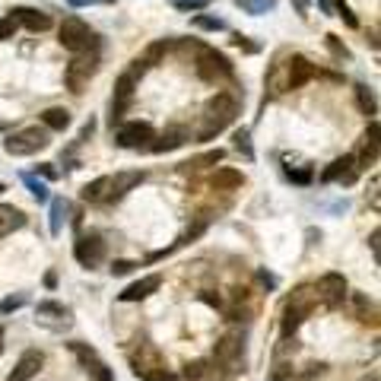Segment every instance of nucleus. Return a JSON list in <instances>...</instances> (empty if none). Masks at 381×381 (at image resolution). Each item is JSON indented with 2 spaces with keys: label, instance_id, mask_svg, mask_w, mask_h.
<instances>
[{
  "label": "nucleus",
  "instance_id": "nucleus-17",
  "mask_svg": "<svg viewBox=\"0 0 381 381\" xmlns=\"http://www.w3.org/2000/svg\"><path fill=\"white\" fill-rule=\"evenodd\" d=\"M314 292L324 296L328 302H340L346 296V277L344 273H324V277L318 280V286H314Z\"/></svg>",
  "mask_w": 381,
  "mask_h": 381
},
{
  "label": "nucleus",
  "instance_id": "nucleus-8",
  "mask_svg": "<svg viewBox=\"0 0 381 381\" xmlns=\"http://www.w3.org/2000/svg\"><path fill=\"white\" fill-rule=\"evenodd\" d=\"M74 257L83 267H99L105 261V242L99 235H80L74 245Z\"/></svg>",
  "mask_w": 381,
  "mask_h": 381
},
{
  "label": "nucleus",
  "instance_id": "nucleus-35",
  "mask_svg": "<svg viewBox=\"0 0 381 381\" xmlns=\"http://www.w3.org/2000/svg\"><path fill=\"white\" fill-rule=\"evenodd\" d=\"M194 26L197 29H207V32H219L223 29V19H213V16H194Z\"/></svg>",
  "mask_w": 381,
  "mask_h": 381
},
{
  "label": "nucleus",
  "instance_id": "nucleus-31",
  "mask_svg": "<svg viewBox=\"0 0 381 381\" xmlns=\"http://www.w3.org/2000/svg\"><path fill=\"white\" fill-rule=\"evenodd\" d=\"M242 7H245L248 13H267V10L277 7V0H242Z\"/></svg>",
  "mask_w": 381,
  "mask_h": 381
},
{
  "label": "nucleus",
  "instance_id": "nucleus-52",
  "mask_svg": "<svg viewBox=\"0 0 381 381\" xmlns=\"http://www.w3.org/2000/svg\"><path fill=\"white\" fill-rule=\"evenodd\" d=\"M0 356H3V328H0Z\"/></svg>",
  "mask_w": 381,
  "mask_h": 381
},
{
  "label": "nucleus",
  "instance_id": "nucleus-27",
  "mask_svg": "<svg viewBox=\"0 0 381 381\" xmlns=\"http://www.w3.org/2000/svg\"><path fill=\"white\" fill-rule=\"evenodd\" d=\"M356 102H359V108H362V115H375V108H378L375 92L369 90V86H362V83L356 86Z\"/></svg>",
  "mask_w": 381,
  "mask_h": 381
},
{
  "label": "nucleus",
  "instance_id": "nucleus-51",
  "mask_svg": "<svg viewBox=\"0 0 381 381\" xmlns=\"http://www.w3.org/2000/svg\"><path fill=\"white\" fill-rule=\"evenodd\" d=\"M261 283H264V286H277V280L270 277V273H261Z\"/></svg>",
  "mask_w": 381,
  "mask_h": 381
},
{
  "label": "nucleus",
  "instance_id": "nucleus-38",
  "mask_svg": "<svg viewBox=\"0 0 381 381\" xmlns=\"http://www.w3.org/2000/svg\"><path fill=\"white\" fill-rule=\"evenodd\" d=\"M270 381H292V366H283V362H280V366L273 369V375H270Z\"/></svg>",
  "mask_w": 381,
  "mask_h": 381
},
{
  "label": "nucleus",
  "instance_id": "nucleus-14",
  "mask_svg": "<svg viewBox=\"0 0 381 381\" xmlns=\"http://www.w3.org/2000/svg\"><path fill=\"white\" fill-rule=\"evenodd\" d=\"M159 286H162V277H159V273H150V277H143V280H137V283L127 286L118 299L121 302H143V299H150Z\"/></svg>",
  "mask_w": 381,
  "mask_h": 381
},
{
  "label": "nucleus",
  "instance_id": "nucleus-28",
  "mask_svg": "<svg viewBox=\"0 0 381 381\" xmlns=\"http://www.w3.org/2000/svg\"><path fill=\"white\" fill-rule=\"evenodd\" d=\"M70 353H74V356L80 359L86 369H90V366L96 369V366H99V356H96V350H92V346H86V344H70Z\"/></svg>",
  "mask_w": 381,
  "mask_h": 381
},
{
  "label": "nucleus",
  "instance_id": "nucleus-10",
  "mask_svg": "<svg viewBox=\"0 0 381 381\" xmlns=\"http://www.w3.org/2000/svg\"><path fill=\"white\" fill-rule=\"evenodd\" d=\"M35 321L38 324H45V328H67L70 324V308L67 305H60V302H38L35 305Z\"/></svg>",
  "mask_w": 381,
  "mask_h": 381
},
{
  "label": "nucleus",
  "instance_id": "nucleus-23",
  "mask_svg": "<svg viewBox=\"0 0 381 381\" xmlns=\"http://www.w3.org/2000/svg\"><path fill=\"white\" fill-rule=\"evenodd\" d=\"M185 140H187V130L172 127V130H165L156 143H150L146 150H153V153H172V150H178V146H185Z\"/></svg>",
  "mask_w": 381,
  "mask_h": 381
},
{
  "label": "nucleus",
  "instance_id": "nucleus-46",
  "mask_svg": "<svg viewBox=\"0 0 381 381\" xmlns=\"http://www.w3.org/2000/svg\"><path fill=\"white\" fill-rule=\"evenodd\" d=\"M378 242H381V232L375 229L372 232V239H369V248H372V254H375V261H378Z\"/></svg>",
  "mask_w": 381,
  "mask_h": 381
},
{
  "label": "nucleus",
  "instance_id": "nucleus-45",
  "mask_svg": "<svg viewBox=\"0 0 381 381\" xmlns=\"http://www.w3.org/2000/svg\"><path fill=\"white\" fill-rule=\"evenodd\" d=\"M292 181H299V185H308L312 181V169H302V172H289Z\"/></svg>",
  "mask_w": 381,
  "mask_h": 381
},
{
  "label": "nucleus",
  "instance_id": "nucleus-25",
  "mask_svg": "<svg viewBox=\"0 0 381 381\" xmlns=\"http://www.w3.org/2000/svg\"><path fill=\"white\" fill-rule=\"evenodd\" d=\"M42 124H45L48 130H67L70 112L67 108H45V112H42Z\"/></svg>",
  "mask_w": 381,
  "mask_h": 381
},
{
  "label": "nucleus",
  "instance_id": "nucleus-41",
  "mask_svg": "<svg viewBox=\"0 0 381 381\" xmlns=\"http://www.w3.org/2000/svg\"><path fill=\"white\" fill-rule=\"evenodd\" d=\"M235 146H239V150L245 153L248 159H251V143H248V130H239V134H235Z\"/></svg>",
  "mask_w": 381,
  "mask_h": 381
},
{
  "label": "nucleus",
  "instance_id": "nucleus-24",
  "mask_svg": "<svg viewBox=\"0 0 381 381\" xmlns=\"http://www.w3.org/2000/svg\"><path fill=\"white\" fill-rule=\"evenodd\" d=\"M143 178H146V172H121V175H115V178H112V197H108V201H121V197H124L130 187L140 185Z\"/></svg>",
  "mask_w": 381,
  "mask_h": 381
},
{
  "label": "nucleus",
  "instance_id": "nucleus-2",
  "mask_svg": "<svg viewBox=\"0 0 381 381\" xmlns=\"http://www.w3.org/2000/svg\"><path fill=\"white\" fill-rule=\"evenodd\" d=\"M191 51H194V70L201 80L207 83H217V80H229L232 76V64L226 54H219L217 48H207V45H197V42H191Z\"/></svg>",
  "mask_w": 381,
  "mask_h": 381
},
{
  "label": "nucleus",
  "instance_id": "nucleus-40",
  "mask_svg": "<svg viewBox=\"0 0 381 381\" xmlns=\"http://www.w3.org/2000/svg\"><path fill=\"white\" fill-rule=\"evenodd\" d=\"M143 381H175V372H169V369L162 366V369H156V372H150Z\"/></svg>",
  "mask_w": 381,
  "mask_h": 381
},
{
  "label": "nucleus",
  "instance_id": "nucleus-34",
  "mask_svg": "<svg viewBox=\"0 0 381 381\" xmlns=\"http://www.w3.org/2000/svg\"><path fill=\"white\" fill-rule=\"evenodd\" d=\"M16 29H19V23H16V16H3L0 19V42H7V38L16 35Z\"/></svg>",
  "mask_w": 381,
  "mask_h": 381
},
{
  "label": "nucleus",
  "instance_id": "nucleus-7",
  "mask_svg": "<svg viewBox=\"0 0 381 381\" xmlns=\"http://www.w3.org/2000/svg\"><path fill=\"white\" fill-rule=\"evenodd\" d=\"M150 140H156V134L146 121H127L118 127V146L124 150H143V146H150Z\"/></svg>",
  "mask_w": 381,
  "mask_h": 381
},
{
  "label": "nucleus",
  "instance_id": "nucleus-1",
  "mask_svg": "<svg viewBox=\"0 0 381 381\" xmlns=\"http://www.w3.org/2000/svg\"><path fill=\"white\" fill-rule=\"evenodd\" d=\"M239 115V99L232 92H217L203 108V127H201V140H213L217 134H223L226 127L235 121Z\"/></svg>",
  "mask_w": 381,
  "mask_h": 381
},
{
  "label": "nucleus",
  "instance_id": "nucleus-36",
  "mask_svg": "<svg viewBox=\"0 0 381 381\" xmlns=\"http://www.w3.org/2000/svg\"><path fill=\"white\" fill-rule=\"evenodd\" d=\"M26 305V296H10V299L0 302V314H10V312H19Z\"/></svg>",
  "mask_w": 381,
  "mask_h": 381
},
{
  "label": "nucleus",
  "instance_id": "nucleus-22",
  "mask_svg": "<svg viewBox=\"0 0 381 381\" xmlns=\"http://www.w3.org/2000/svg\"><path fill=\"white\" fill-rule=\"evenodd\" d=\"M245 185V175L235 172V169H217L210 175V187L213 191H235V187Z\"/></svg>",
  "mask_w": 381,
  "mask_h": 381
},
{
  "label": "nucleus",
  "instance_id": "nucleus-32",
  "mask_svg": "<svg viewBox=\"0 0 381 381\" xmlns=\"http://www.w3.org/2000/svg\"><path fill=\"white\" fill-rule=\"evenodd\" d=\"M23 181H26V187L32 191V197H35V201H48V187L42 185V181H35L32 175H23Z\"/></svg>",
  "mask_w": 381,
  "mask_h": 381
},
{
  "label": "nucleus",
  "instance_id": "nucleus-39",
  "mask_svg": "<svg viewBox=\"0 0 381 381\" xmlns=\"http://www.w3.org/2000/svg\"><path fill=\"white\" fill-rule=\"evenodd\" d=\"M134 267H137V261H115L112 264V273H115V277H124V273H130Z\"/></svg>",
  "mask_w": 381,
  "mask_h": 381
},
{
  "label": "nucleus",
  "instance_id": "nucleus-3",
  "mask_svg": "<svg viewBox=\"0 0 381 381\" xmlns=\"http://www.w3.org/2000/svg\"><path fill=\"white\" fill-rule=\"evenodd\" d=\"M314 305H318V292H312L308 286H299V289L292 292L283 308V337L296 334V330L302 328V321L314 312Z\"/></svg>",
  "mask_w": 381,
  "mask_h": 381
},
{
  "label": "nucleus",
  "instance_id": "nucleus-5",
  "mask_svg": "<svg viewBox=\"0 0 381 381\" xmlns=\"http://www.w3.org/2000/svg\"><path fill=\"white\" fill-rule=\"evenodd\" d=\"M51 137H48V127H26L19 134H10L3 140V150L10 156H35L38 150H45Z\"/></svg>",
  "mask_w": 381,
  "mask_h": 381
},
{
  "label": "nucleus",
  "instance_id": "nucleus-47",
  "mask_svg": "<svg viewBox=\"0 0 381 381\" xmlns=\"http://www.w3.org/2000/svg\"><path fill=\"white\" fill-rule=\"evenodd\" d=\"M235 45H239V48H245V51H257V45L245 42V35H235Z\"/></svg>",
  "mask_w": 381,
  "mask_h": 381
},
{
  "label": "nucleus",
  "instance_id": "nucleus-33",
  "mask_svg": "<svg viewBox=\"0 0 381 381\" xmlns=\"http://www.w3.org/2000/svg\"><path fill=\"white\" fill-rule=\"evenodd\" d=\"M185 378H187V381L207 378V362H187V366H185Z\"/></svg>",
  "mask_w": 381,
  "mask_h": 381
},
{
  "label": "nucleus",
  "instance_id": "nucleus-9",
  "mask_svg": "<svg viewBox=\"0 0 381 381\" xmlns=\"http://www.w3.org/2000/svg\"><path fill=\"white\" fill-rule=\"evenodd\" d=\"M242 356H245V340H242V334L219 337L217 350H213V359H217L219 366H239Z\"/></svg>",
  "mask_w": 381,
  "mask_h": 381
},
{
  "label": "nucleus",
  "instance_id": "nucleus-13",
  "mask_svg": "<svg viewBox=\"0 0 381 381\" xmlns=\"http://www.w3.org/2000/svg\"><path fill=\"white\" fill-rule=\"evenodd\" d=\"M324 181H340V185H356L359 178V165H356V156H340L324 169L321 175Z\"/></svg>",
  "mask_w": 381,
  "mask_h": 381
},
{
  "label": "nucleus",
  "instance_id": "nucleus-37",
  "mask_svg": "<svg viewBox=\"0 0 381 381\" xmlns=\"http://www.w3.org/2000/svg\"><path fill=\"white\" fill-rule=\"evenodd\" d=\"M92 372V381H115V375H112V369L105 366V362H99L96 369H90Z\"/></svg>",
  "mask_w": 381,
  "mask_h": 381
},
{
  "label": "nucleus",
  "instance_id": "nucleus-48",
  "mask_svg": "<svg viewBox=\"0 0 381 381\" xmlns=\"http://www.w3.org/2000/svg\"><path fill=\"white\" fill-rule=\"evenodd\" d=\"M42 175H45V178H58V172H54V169H51V162H45V165H42Z\"/></svg>",
  "mask_w": 381,
  "mask_h": 381
},
{
  "label": "nucleus",
  "instance_id": "nucleus-15",
  "mask_svg": "<svg viewBox=\"0 0 381 381\" xmlns=\"http://www.w3.org/2000/svg\"><path fill=\"white\" fill-rule=\"evenodd\" d=\"M130 366H134L137 378H146V375H150V372H156V369H162L165 362H162V356H159V353H156V346L143 344V346H140V353H137V356L130 359Z\"/></svg>",
  "mask_w": 381,
  "mask_h": 381
},
{
  "label": "nucleus",
  "instance_id": "nucleus-18",
  "mask_svg": "<svg viewBox=\"0 0 381 381\" xmlns=\"http://www.w3.org/2000/svg\"><path fill=\"white\" fill-rule=\"evenodd\" d=\"M13 16H16V23L26 26L29 32H45V29H51V16L42 13V10L16 7V10H13Z\"/></svg>",
  "mask_w": 381,
  "mask_h": 381
},
{
  "label": "nucleus",
  "instance_id": "nucleus-50",
  "mask_svg": "<svg viewBox=\"0 0 381 381\" xmlns=\"http://www.w3.org/2000/svg\"><path fill=\"white\" fill-rule=\"evenodd\" d=\"M45 286H51V289H54V286H58V273H54V270H51V273H48V277H45Z\"/></svg>",
  "mask_w": 381,
  "mask_h": 381
},
{
  "label": "nucleus",
  "instance_id": "nucleus-6",
  "mask_svg": "<svg viewBox=\"0 0 381 381\" xmlns=\"http://www.w3.org/2000/svg\"><path fill=\"white\" fill-rule=\"evenodd\" d=\"M96 70H99V58L96 54H76L74 60L67 64V74H64V83H67V90L70 92H86V86H90V80L96 76Z\"/></svg>",
  "mask_w": 381,
  "mask_h": 381
},
{
  "label": "nucleus",
  "instance_id": "nucleus-49",
  "mask_svg": "<svg viewBox=\"0 0 381 381\" xmlns=\"http://www.w3.org/2000/svg\"><path fill=\"white\" fill-rule=\"evenodd\" d=\"M74 7H83V3H112V0H70Z\"/></svg>",
  "mask_w": 381,
  "mask_h": 381
},
{
  "label": "nucleus",
  "instance_id": "nucleus-43",
  "mask_svg": "<svg viewBox=\"0 0 381 381\" xmlns=\"http://www.w3.org/2000/svg\"><path fill=\"white\" fill-rule=\"evenodd\" d=\"M175 7L178 10H201V7H207V0H175Z\"/></svg>",
  "mask_w": 381,
  "mask_h": 381
},
{
  "label": "nucleus",
  "instance_id": "nucleus-16",
  "mask_svg": "<svg viewBox=\"0 0 381 381\" xmlns=\"http://www.w3.org/2000/svg\"><path fill=\"white\" fill-rule=\"evenodd\" d=\"M130 99H134V70L118 80V90H115V99H112V124L127 112Z\"/></svg>",
  "mask_w": 381,
  "mask_h": 381
},
{
  "label": "nucleus",
  "instance_id": "nucleus-21",
  "mask_svg": "<svg viewBox=\"0 0 381 381\" xmlns=\"http://www.w3.org/2000/svg\"><path fill=\"white\" fill-rule=\"evenodd\" d=\"M108 197H112V175H99L96 181H90L83 187V201L86 203H102Z\"/></svg>",
  "mask_w": 381,
  "mask_h": 381
},
{
  "label": "nucleus",
  "instance_id": "nucleus-12",
  "mask_svg": "<svg viewBox=\"0 0 381 381\" xmlns=\"http://www.w3.org/2000/svg\"><path fill=\"white\" fill-rule=\"evenodd\" d=\"M314 74H318V70H314L312 60L302 58V54H292L289 64H286V90H299V86H305Z\"/></svg>",
  "mask_w": 381,
  "mask_h": 381
},
{
  "label": "nucleus",
  "instance_id": "nucleus-19",
  "mask_svg": "<svg viewBox=\"0 0 381 381\" xmlns=\"http://www.w3.org/2000/svg\"><path fill=\"white\" fill-rule=\"evenodd\" d=\"M26 226V213L13 203H0V239H7L13 235L16 229H23Z\"/></svg>",
  "mask_w": 381,
  "mask_h": 381
},
{
  "label": "nucleus",
  "instance_id": "nucleus-20",
  "mask_svg": "<svg viewBox=\"0 0 381 381\" xmlns=\"http://www.w3.org/2000/svg\"><path fill=\"white\" fill-rule=\"evenodd\" d=\"M375 162H378V124L372 121L366 130V143H362V153H359L356 165L359 169H372Z\"/></svg>",
  "mask_w": 381,
  "mask_h": 381
},
{
  "label": "nucleus",
  "instance_id": "nucleus-11",
  "mask_svg": "<svg viewBox=\"0 0 381 381\" xmlns=\"http://www.w3.org/2000/svg\"><path fill=\"white\" fill-rule=\"evenodd\" d=\"M42 366H45V356L38 350H26L23 356L16 359V366H13V372L7 375V381H32L42 372Z\"/></svg>",
  "mask_w": 381,
  "mask_h": 381
},
{
  "label": "nucleus",
  "instance_id": "nucleus-44",
  "mask_svg": "<svg viewBox=\"0 0 381 381\" xmlns=\"http://www.w3.org/2000/svg\"><path fill=\"white\" fill-rule=\"evenodd\" d=\"M201 299L207 302V305H213V308H223V299H219V296H213L210 289H203V292H201Z\"/></svg>",
  "mask_w": 381,
  "mask_h": 381
},
{
  "label": "nucleus",
  "instance_id": "nucleus-42",
  "mask_svg": "<svg viewBox=\"0 0 381 381\" xmlns=\"http://www.w3.org/2000/svg\"><path fill=\"white\" fill-rule=\"evenodd\" d=\"M328 48L337 54V58H350V51H346V48L337 42V35H328Z\"/></svg>",
  "mask_w": 381,
  "mask_h": 381
},
{
  "label": "nucleus",
  "instance_id": "nucleus-53",
  "mask_svg": "<svg viewBox=\"0 0 381 381\" xmlns=\"http://www.w3.org/2000/svg\"><path fill=\"white\" fill-rule=\"evenodd\" d=\"M3 191H7V187H3V185H0V194H3Z\"/></svg>",
  "mask_w": 381,
  "mask_h": 381
},
{
  "label": "nucleus",
  "instance_id": "nucleus-29",
  "mask_svg": "<svg viewBox=\"0 0 381 381\" xmlns=\"http://www.w3.org/2000/svg\"><path fill=\"white\" fill-rule=\"evenodd\" d=\"M356 308H359V321L366 324H378V308L366 299V296H356Z\"/></svg>",
  "mask_w": 381,
  "mask_h": 381
},
{
  "label": "nucleus",
  "instance_id": "nucleus-4",
  "mask_svg": "<svg viewBox=\"0 0 381 381\" xmlns=\"http://www.w3.org/2000/svg\"><path fill=\"white\" fill-rule=\"evenodd\" d=\"M58 42L67 48V51H74V54H83V51H92V48H99L96 32L83 23V19H76V16H67V19L60 23Z\"/></svg>",
  "mask_w": 381,
  "mask_h": 381
},
{
  "label": "nucleus",
  "instance_id": "nucleus-30",
  "mask_svg": "<svg viewBox=\"0 0 381 381\" xmlns=\"http://www.w3.org/2000/svg\"><path fill=\"white\" fill-rule=\"evenodd\" d=\"M223 156H226L223 150H213V153H207V156H197V159H191V162H185V165L187 169H207V165H217Z\"/></svg>",
  "mask_w": 381,
  "mask_h": 381
},
{
  "label": "nucleus",
  "instance_id": "nucleus-26",
  "mask_svg": "<svg viewBox=\"0 0 381 381\" xmlns=\"http://www.w3.org/2000/svg\"><path fill=\"white\" fill-rule=\"evenodd\" d=\"M70 213V203L67 201H51V235H60V229H64V219H67Z\"/></svg>",
  "mask_w": 381,
  "mask_h": 381
}]
</instances>
